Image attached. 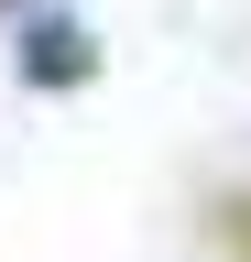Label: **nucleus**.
<instances>
[{
	"mask_svg": "<svg viewBox=\"0 0 251 262\" xmlns=\"http://www.w3.org/2000/svg\"><path fill=\"white\" fill-rule=\"evenodd\" d=\"M11 66H22V88H66V77H99V33H87V22H33Z\"/></svg>",
	"mask_w": 251,
	"mask_h": 262,
	"instance_id": "f257e3e1",
	"label": "nucleus"
},
{
	"mask_svg": "<svg viewBox=\"0 0 251 262\" xmlns=\"http://www.w3.org/2000/svg\"><path fill=\"white\" fill-rule=\"evenodd\" d=\"M11 11H22V0H0V22H11Z\"/></svg>",
	"mask_w": 251,
	"mask_h": 262,
	"instance_id": "f03ea898",
	"label": "nucleus"
}]
</instances>
